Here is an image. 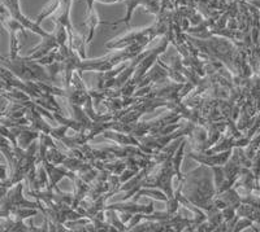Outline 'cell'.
I'll return each mask as SVG.
<instances>
[{
  "label": "cell",
  "mask_w": 260,
  "mask_h": 232,
  "mask_svg": "<svg viewBox=\"0 0 260 232\" xmlns=\"http://www.w3.org/2000/svg\"><path fill=\"white\" fill-rule=\"evenodd\" d=\"M182 194L187 197V200L192 205L198 206L207 214V220L217 231L224 219H222L221 210L213 205L216 188L213 180L211 179L208 166L201 165L190 173L185 174Z\"/></svg>",
  "instance_id": "obj_1"
},
{
  "label": "cell",
  "mask_w": 260,
  "mask_h": 232,
  "mask_svg": "<svg viewBox=\"0 0 260 232\" xmlns=\"http://www.w3.org/2000/svg\"><path fill=\"white\" fill-rule=\"evenodd\" d=\"M3 66L8 68L9 70L12 71L17 78L25 82H51L50 74H48L47 68L45 65L39 64L36 60H29L26 56L25 57H6L4 61H2Z\"/></svg>",
  "instance_id": "obj_2"
},
{
  "label": "cell",
  "mask_w": 260,
  "mask_h": 232,
  "mask_svg": "<svg viewBox=\"0 0 260 232\" xmlns=\"http://www.w3.org/2000/svg\"><path fill=\"white\" fill-rule=\"evenodd\" d=\"M4 27L8 30L9 32V57L11 59H15L18 56V52L21 50V43L18 41L17 34H22V35L26 38V32H25V26L21 22H18L17 20L12 18L9 15H4L3 20Z\"/></svg>",
  "instance_id": "obj_3"
},
{
  "label": "cell",
  "mask_w": 260,
  "mask_h": 232,
  "mask_svg": "<svg viewBox=\"0 0 260 232\" xmlns=\"http://www.w3.org/2000/svg\"><path fill=\"white\" fill-rule=\"evenodd\" d=\"M42 165L45 166L46 171L48 174V179H50V183H48L47 189H51V191H59V183L60 180H62L64 178H68L73 182L76 178H77V174L74 173V171L68 170V169L62 166V165H53L51 164L50 161L45 160V161L42 162Z\"/></svg>",
  "instance_id": "obj_4"
},
{
  "label": "cell",
  "mask_w": 260,
  "mask_h": 232,
  "mask_svg": "<svg viewBox=\"0 0 260 232\" xmlns=\"http://www.w3.org/2000/svg\"><path fill=\"white\" fill-rule=\"evenodd\" d=\"M233 149L224 150V152L219 153H207V152H195V150H190L186 154L191 160L198 162L199 165H206L208 168L212 166H222L226 164V161L231 159ZM185 154V156H186Z\"/></svg>",
  "instance_id": "obj_5"
},
{
  "label": "cell",
  "mask_w": 260,
  "mask_h": 232,
  "mask_svg": "<svg viewBox=\"0 0 260 232\" xmlns=\"http://www.w3.org/2000/svg\"><path fill=\"white\" fill-rule=\"evenodd\" d=\"M13 135H15L16 140H17V145L22 149H26L36 140H38L41 132L32 129L31 126H16L11 127Z\"/></svg>",
  "instance_id": "obj_6"
},
{
  "label": "cell",
  "mask_w": 260,
  "mask_h": 232,
  "mask_svg": "<svg viewBox=\"0 0 260 232\" xmlns=\"http://www.w3.org/2000/svg\"><path fill=\"white\" fill-rule=\"evenodd\" d=\"M60 48V44L59 42H57L56 36H55V34L53 32H51L50 35L46 36V38H42V42L41 43L37 46V47H34L31 50V52H30V55H27V59L29 60H39L42 59L43 56H46L47 53H50L51 51L53 50H59Z\"/></svg>",
  "instance_id": "obj_7"
},
{
  "label": "cell",
  "mask_w": 260,
  "mask_h": 232,
  "mask_svg": "<svg viewBox=\"0 0 260 232\" xmlns=\"http://www.w3.org/2000/svg\"><path fill=\"white\" fill-rule=\"evenodd\" d=\"M108 209H113L116 212H127L132 213V214H138V213H143V214H151V213L155 212L154 209V203L151 201L148 205H139L136 201H132V203H127V201H120L117 204H111V205L106 206V210Z\"/></svg>",
  "instance_id": "obj_8"
},
{
  "label": "cell",
  "mask_w": 260,
  "mask_h": 232,
  "mask_svg": "<svg viewBox=\"0 0 260 232\" xmlns=\"http://www.w3.org/2000/svg\"><path fill=\"white\" fill-rule=\"evenodd\" d=\"M86 6H87V17L85 21L86 26V42H87V46L92 42L95 35V29L98 27V25L102 24V21L99 20V15H98V11L95 9V2L94 0H85Z\"/></svg>",
  "instance_id": "obj_9"
},
{
  "label": "cell",
  "mask_w": 260,
  "mask_h": 232,
  "mask_svg": "<svg viewBox=\"0 0 260 232\" xmlns=\"http://www.w3.org/2000/svg\"><path fill=\"white\" fill-rule=\"evenodd\" d=\"M55 97L53 95H50V94H43L42 96L39 97H36V99H32V101L37 104V105H41L43 106L45 109H47V110H50V112L52 113H61V114H64L62 113V109L61 106L57 104V101L55 100Z\"/></svg>",
  "instance_id": "obj_10"
},
{
  "label": "cell",
  "mask_w": 260,
  "mask_h": 232,
  "mask_svg": "<svg viewBox=\"0 0 260 232\" xmlns=\"http://www.w3.org/2000/svg\"><path fill=\"white\" fill-rule=\"evenodd\" d=\"M237 215L251 219L254 223L260 224V208L250 204H241L237 209Z\"/></svg>",
  "instance_id": "obj_11"
},
{
  "label": "cell",
  "mask_w": 260,
  "mask_h": 232,
  "mask_svg": "<svg viewBox=\"0 0 260 232\" xmlns=\"http://www.w3.org/2000/svg\"><path fill=\"white\" fill-rule=\"evenodd\" d=\"M38 209L32 208H25V206H18V208H12L11 209V214L9 218L16 220H25L26 218H31L34 215L38 214Z\"/></svg>",
  "instance_id": "obj_12"
},
{
  "label": "cell",
  "mask_w": 260,
  "mask_h": 232,
  "mask_svg": "<svg viewBox=\"0 0 260 232\" xmlns=\"http://www.w3.org/2000/svg\"><path fill=\"white\" fill-rule=\"evenodd\" d=\"M60 7H61V0H50V2L47 3V6L42 9V12L39 13L38 17L36 18L37 24L41 25L42 21L46 20V18L50 17V16L55 15V13L60 9Z\"/></svg>",
  "instance_id": "obj_13"
},
{
  "label": "cell",
  "mask_w": 260,
  "mask_h": 232,
  "mask_svg": "<svg viewBox=\"0 0 260 232\" xmlns=\"http://www.w3.org/2000/svg\"><path fill=\"white\" fill-rule=\"evenodd\" d=\"M67 157H68V154L60 150L57 147L50 148L47 150V154H46V160L53 165H62V162L67 160Z\"/></svg>",
  "instance_id": "obj_14"
},
{
  "label": "cell",
  "mask_w": 260,
  "mask_h": 232,
  "mask_svg": "<svg viewBox=\"0 0 260 232\" xmlns=\"http://www.w3.org/2000/svg\"><path fill=\"white\" fill-rule=\"evenodd\" d=\"M104 169L111 174L120 175L126 169V162H125V159H116L113 161L104 162Z\"/></svg>",
  "instance_id": "obj_15"
},
{
  "label": "cell",
  "mask_w": 260,
  "mask_h": 232,
  "mask_svg": "<svg viewBox=\"0 0 260 232\" xmlns=\"http://www.w3.org/2000/svg\"><path fill=\"white\" fill-rule=\"evenodd\" d=\"M107 222L112 224L117 231H127V226L125 223H122L120 217L117 215V212L113 210V209H108L107 210Z\"/></svg>",
  "instance_id": "obj_16"
},
{
  "label": "cell",
  "mask_w": 260,
  "mask_h": 232,
  "mask_svg": "<svg viewBox=\"0 0 260 232\" xmlns=\"http://www.w3.org/2000/svg\"><path fill=\"white\" fill-rule=\"evenodd\" d=\"M85 164H86V161H83V160L77 159V157L68 156L67 157V160L62 162V166H65V168L68 169V170L74 171V173H78V171H80L81 169L85 166Z\"/></svg>",
  "instance_id": "obj_17"
},
{
  "label": "cell",
  "mask_w": 260,
  "mask_h": 232,
  "mask_svg": "<svg viewBox=\"0 0 260 232\" xmlns=\"http://www.w3.org/2000/svg\"><path fill=\"white\" fill-rule=\"evenodd\" d=\"M248 227H254V222L251 219H248V218L245 217H240L238 220L236 222L233 227V232H240L243 231V229L248 228Z\"/></svg>",
  "instance_id": "obj_18"
},
{
  "label": "cell",
  "mask_w": 260,
  "mask_h": 232,
  "mask_svg": "<svg viewBox=\"0 0 260 232\" xmlns=\"http://www.w3.org/2000/svg\"><path fill=\"white\" fill-rule=\"evenodd\" d=\"M137 173H138V171L133 170V169H127V168L125 169V170L120 174V182H121V184H124V183H126L127 180L132 179Z\"/></svg>",
  "instance_id": "obj_19"
},
{
  "label": "cell",
  "mask_w": 260,
  "mask_h": 232,
  "mask_svg": "<svg viewBox=\"0 0 260 232\" xmlns=\"http://www.w3.org/2000/svg\"><path fill=\"white\" fill-rule=\"evenodd\" d=\"M8 179V173H7V166L6 165L0 164V180Z\"/></svg>",
  "instance_id": "obj_20"
},
{
  "label": "cell",
  "mask_w": 260,
  "mask_h": 232,
  "mask_svg": "<svg viewBox=\"0 0 260 232\" xmlns=\"http://www.w3.org/2000/svg\"><path fill=\"white\" fill-rule=\"evenodd\" d=\"M13 87H11V86L8 85V83L3 82V81H0V94L2 92H6V91H9V90H12Z\"/></svg>",
  "instance_id": "obj_21"
},
{
  "label": "cell",
  "mask_w": 260,
  "mask_h": 232,
  "mask_svg": "<svg viewBox=\"0 0 260 232\" xmlns=\"http://www.w3.org/2000/svg\"><path fill=\"white\" fill-rule=\"evenodd\" d=\"M0 218H9V210H7L6 208H3V206H0Z\"/></svg>",
  "instance_id": "obj_22"
},
{
  "label": "cell",
  "mask_w": 260,
  "mask_h": 232,
  "mask_svg": "<svg viewBox=\"0 0 260 232\" xmlns=\"http://www.w3.org/2000/svg\"><path fill=\"white\" fill-rule=\"evenodd\" d=\"M246 3H248V4H251V6L256 7V8L260 11V0H248V2H246Z\"/></svg>",
  "instance_id": "obj_23"
}]
</instances>
